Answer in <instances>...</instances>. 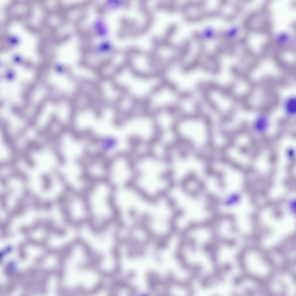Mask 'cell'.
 <instances>
[{
    "mask_svg": "<svg viewBox=\"0 0 296 296\" xmlns=\"http://www.w3.org/2000/svg\"><path fill=\"white\" fill-rule=\"evenodd\" d=\"M114 188L106 180L90 183L84 194L89 213L88 225L94 229H105L116 223L118 213Z\"/></svg>",
    "mask_w": 296,
    "mask_h": 296,
    "instance_id": "cell-1",
    "label": "cell"
},
{
    "mask_svg": "<svg viewBox=\"0 0 296 296\" xmlns=\"http://www.w3.org/2000/svg\"><path fill=\"white\" fill-rule=\"evenodd\" d=\"M211 124L209 118L201 113L180 116L176 123L181 138L193 148L198 149L210 144Z\"/></svg>",
    "mask_w": 296,
    "mask_h": 296,
    "instance_id": "cell-2",
    "label": "cell"
},
{
    "mask_svg": "<svg viewBox=\"0 0 296 296\" xmlns=\"http://www.w3.org/2000/svg\"><path fill=\"white\" fill-rule=\"evenodd\" d=\"M182 94L163 81L154 88L145 103L146 112L150 115L167 109H177Z\"/></svg>",
    "mask_w": 296,
    "mask_h": 296,
    "instance_id": "cell-3",
    "label": "cell"
},
{
    "mask_svg": "<svg viewBox=\"0 0 296 296\" xmlns=\"http://www.w3.org/2000/svg\"><path fill=\"white\" fill-rule=\"evenodd\" d=\"M123 72L125 77L123 93L144 103L161 80L160 77H148L139 75L128 67Z\"/></svg>",
    "mask_w": 296,
    "mask_h": 296,
    "instance_id": "cell-4",
    "label": "cell"
},
{
    "mask_svg": "<svg viewBox=\"0 0 296 296\" xmlns=\"http://www.w3.org/2000/svg\"><path fill=\"white\" fill-rule=\"evenodd\" d=\"M64 209L71 226L78 229L88 224L89 213L84 193L68 190Z\"/></svg>",
    "mask_w": 296,
    "mask_h": 296,
    "instance_id": "cell-5",
    "label": "cell"
},
{
    "mask_svg": "<svg viewBox=\"0 0 296 296\" xmlns=\"http://www.w3.org/2000/svg\"><path fill=\"white\" fill-rule=\"evenodd\" d=\"M1 129L4 145L9 150L12 156L18 154L20 151L11 136L8 125H2Z\"/></svg>",
    "mask_w": 296,
    "mask_h": 296,
    "instance_id": "cell-6",
    "label": "cell"
},
{
    "mask_svg": "<svg viewBox=\"0 0 296 296\" xmlns=\"http://www.w3.org/2000/svg\"><path fill=\"white\" fill-rule=\"evenodd\" d=\"M284 109L287 113L291 116L295 114L296 100L295 97L292 96L288 98L284 103Z\"/></svg>",
    "mask_w": 296,
    "mask_h": 296,
    "instance_id": "cell-7",
    "label": "cell"
}]
</instances>
